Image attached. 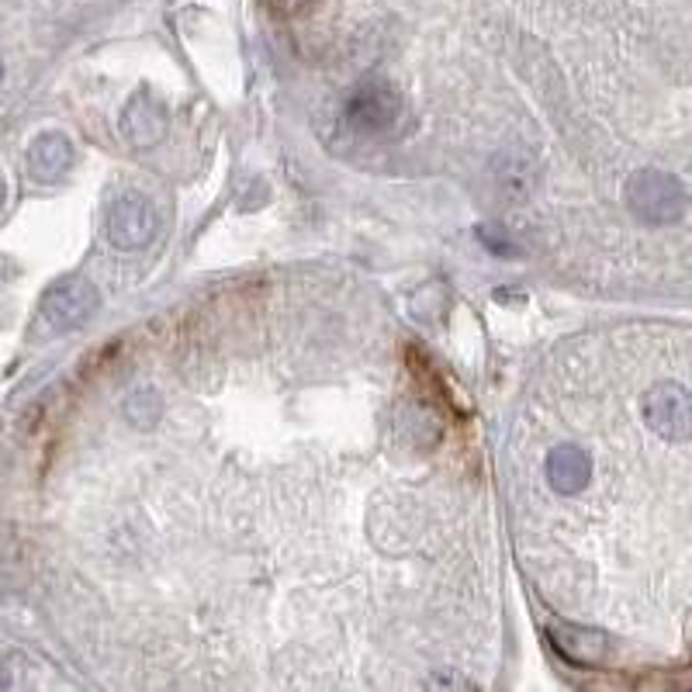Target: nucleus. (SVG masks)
Listing matches in <instances>:
<instances>
[{
    "label": "nucleus",
    "mask_w": 692,
    "mask_h": 692,
    "mask_svg": "<svg viewBox=\"0 0 692 692\" xmlns=\"http://www.w3.org/2000/svg\"><path fill=\"white\" fill-rule=\"evenodd\" d=\"M627 205L645 226H672L689 208V191L669 170H640L627 181Z\"/></svg>",
    "instance_id": "nucleus-1"
},
{
    "label": "nucleus",
    "mask_w": 692,
    "mask_h": 692,
    "mask_svg": "<svg viewBox=\"0 0 692 692\" xmlns=\"http://www.w3.org/2000/svg\"><path fill=\"white\" fill-rule=\"evenodd\" d=\"M402 118H406L402 94L388 80H378V77L360 80L354 94L346 97V121H350V129L360 136H370V139L394 136L402 129Z\"/></svg>",
    "instance_id": "nucleus-2"
},
{
    "label": "nucleus",
    "mask_w": 692,
    "mask_h": 692,
    "mask_svg": "<svg viewBox=\"0 0 692 692\" xmlns=\"http://www.w3.org/2000/svg\"><path fill=\"white\" fill-rule=\"evenodd\" d=\"M101 305V294L87 278H63L42 294V323L56 333L80 329Z\"/></svg>",
    "instance_id": "nucleus-3"
},
{
    "label": "nucleus",
    "mask_w": 692,
    "mask_h": 692,
    "mask_svg": "<svg viewBox=\"0 0 692 692\" xmlns=\"http://www.w3.org/2000/svg\"><path fill=\"white\" fill-rule=\"evenodd\" d=\"M156 229H160V215H156L150 197L121 194L108 205L105 233L118 250H142L145 242H153Z\"/></svg>",
    "instance_id": "nucleus-4"
},
{
    "label": "nucleus",
    "mask_w": 692,
    "mask_h": 692,
    "mask_svg": "<svg viewBox=\"0 0 692 692\" xmlns=\"http://www.w3.org/2000/svg\"><path fill=\"white\" fill-rule=\"evenodd\" d=\"M645 419L648 426L664 440H689L692 436V394L682 385H655L645 394Z\"/></svg>",
    "instance_id": "nucleus-5"
},
{
    "label": "nucleus",
    "mask_w": 692,
    "mask_h": 692,
    "mask_svg": "<svg viewBox=\"0 0 692 692\" xmlns=\"http://www.w3.org/2000/svg\"><path fill=\"white\" fill-rule=\"evenodd\" d=\"M166 129V111L156 105L153 94H139L129 101L126 115H121V132H126L136 145H153Z\"/></svg>",
    "instance_id": "nucleus-6"
},
{
    "label": "nucleus",
    "mask_w": 692,
    "mask_h": 692,
    "mask_svg": "<svg viewBox=\"0 0 692 692\" xmlns=\"http://www.w3.org/2000/svg\"><path fill=\"white\" fill-rule=\"evenodd\" d=\"M588 475H592V464H588L585 451L572 447V443H564V447L551 451L548 478H551V485L561 491V496H579V491L588 485Z\"/></svg>",
    "instance_id": "nucleus-7"
},
{
    "label": "nucleus",
    "mask_w": 692,
    "mask_h": 692,
    "mask_svg": "<svg viewBox=\"0 0 692 692\" xmlns=\"http://www.w3.org/2000/svg\"><path fill=\"white\" fill-rule=\"evenodd\" d=\"M554 648L575 664H599L606 658V637L585 627H554Z\"/></svg>",
    "instance_id": "nucleus-8"
},
{
    "label": "nucleus",
    "mask_w": 692,
    "mask_h": 692,
    "mask_svg": "<svg viewBox=\"0 0 692 692\" xmlns=\"http://www.w3.org/2000/svg\"><path fill=\"white\" fill-rule=\"evenodd\" d=\"M29 163L35 170V177L53 181V177H60V173L69 170V163H73V145L60 132H45V136L35 139L32 153H29Z\"/></svg>",
    "instance_id": "nucleus-9"
},
{
    "label": "nucleus",
    "mask_w": 692,
    "mask_h": 692,
    "mask_svg": "<svg viewBox=\"0 0 692 692\" xmlns=\"http://www.w3.org/2000/svg\"><path fill=\"white\" fill-rule=\"evenodd\" d=\"M126 412L132 415V423L139 426H153V419L160 415V399H156V391H139L129 399Z\"/></svg>",
    "instance_id": "nucleus-10"
},
{
    "label": "nucleus",
    "mask_w": 692,
    "mask_h": 692,
    "mask_svg": "<svg viewBox=\"0 0 692 692\" xmlns=\"http://www.w3.org/2000/svg\"><path fill=\"white\" fill-rule=\"evenodd\" d=\"M312 4V0H267V8L281 14V18H291V14H302L305 8Z\"/></svg>",
    "instance_id": "nucleus-11"
}]
</instances>
